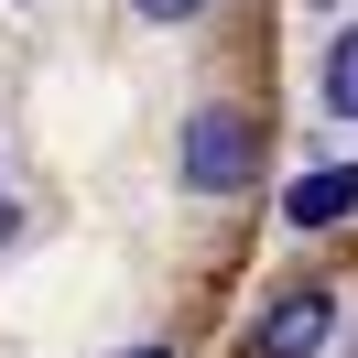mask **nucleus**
Instances as JSON below:
<instances>
[{"label":"nucleus","mask_w":358,"mask_h":358,"mask_svg":"<svg viewBox=\"0 0 358 358\" xmlns=\"http://www.w3.org/2000/svg\"><path fill=\"white\" fill-rule=\"evenodd\" d=\"M141 11H152V22H185V11H196V0H141Z\"/></svg>","instance_id":"39448f33"},{"label":"nucleus","mask_w":358,"mask_h":358,"mask_svg":"<svg viewBox=\"0 0 358 358\" xmlns=\"http://www.w3.org/2000/svg\"><path fill=\"white\" fill-rule=\"evenodd\" d=\"M326 326H336L326 293H282V304H271V326H261V348H271V358H315V348H326Z\"/></svg>","instance_id":"f03ea898"},{"label":"nucleus","mask_w":358,"mask_h":358,"mask_svg":"<svg viewBox=\"0 0 358 358\" xmlns=\"http://www.w3.org/2000/svg\"><path fill=\"white\" fill-rule=\"evenodd\" d=\"M11 239H22V217H11V206H0V250H11Z\"/></svg>","instance_id":"423d86ee"},{"label":"nucleus","mask_w":358,"mask_h":358,"mask_svg":"<svg viewBox=\"0 0 358 358\" xmlns=\"http://www.w3.org/2000/svg\"><path fill=\"white\" fill-rule=\"evenodd\" d=\"M131 358H152V348H131Z\"/></svg>","instance_id":"0eeeda50"},{"label":"nucleus","mask_w":358,"mask_h":358,"mask_svg":"<svg viewBox=\"0 0 358 358\" xmlns=\"http://www.w3.org/2000/svg\"><path fill=\"white\" fill-rule=\"evenodd\" d=\"M250 152H261V141H250L239 109H196V120H185V185H206V196H239Z\"/></svg>","instance_id":"f257e3e1"},{"label":"nucleus","mask_w":358,"mask_h":358,"mask_svg":"<svg viewBox=\"0 0 358 358\" xmlns=\"http://www.w3.org/2000/svg\"><path fill=\"white\" fill-rule=\"evenodd\" d=\"M326 109L358 120V33H336V55H326Z\"/></svg>","instance_id":"20e7f679"},{"label":"nucleus","mask_w":358,"mask_h":358,"mask_svg":"<svg viewBox=\"0 0 358 358\" xmlns=\"http://www.w3.org/2000/svg\"><path fill=\"white\" fill-rule=\"evenodd\" d=\"M282 217L293 228H336V217H358V163H326V174H304L282 196Z\"/></svg>","instance_id":"7ed1b4c3"}]
</instances>
